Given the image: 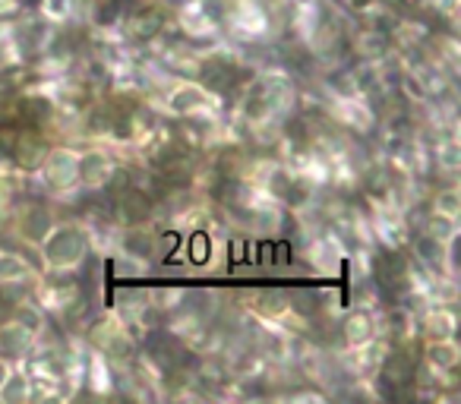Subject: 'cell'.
I'll return each instance as SVG.
<instances>
[{
	"mask_svg": "<svg viewBox=\"0 0 461 404\" xmlns=\"http://www.w3.org/2000/svg\"><path fill=\"white\" fill-rule=\"evenodd\" d=\"M149 351H152V357H155L161 366H168V370L183 366V363H189V360H193L180 344H177L174 338H168V335H161V332L149 338Z\"/></svg>",
	"mask_w": 461,
	"mask_h": 404,
	"instance_id": "1",
	"label": "cell"
},
{
	"mask_svg": "<svg viewBox=\"0 0 461 404\" xmlns=\"http://www.w3.org/2000/svg\"><path fill=\"white\" fill-rule=\"evenodd\" d=\"M123 212L130 215L133 221H142L145 215L152 212V202L145 199L142 193H126V196H123Z\"/></svg>",
	"mask_w": 461,
	"mask_h": 404,
	"instance_id": "3",
	"label": "cell"
},
{
	"mask_svg": "<svg viewBox=\"0 0 461 404\" xmlns=\"http://www.w3.org/2000/svg\"><path fill=\"white\" fill-rule=\"evenodd\" d=\"M22 4H38V0H22Z\"/></svg>",
	"mask_w": 461,
	"mask_h": 404,
	"instance_id": "5",
	"label": "cell"
},
{
	"mask_svg": "<svg viewBox=\"0 0 461 404\" xmlns=\"http://www.w3.org/2000/svg\"><path fill=\"white\" fill-rule=\"evenodd\" d=\"M202 79H206L212 88H227V86L237 82V69H234L231 63H225V60H212V63L202 67Z\"/></svg>",
	"mask_w": 461,
	"mask_h": 404,
	"instance_id": "2",
	"label": "cell"
},
{
	"mask_svg": "<svg viewBox=\"0 0 461 404\" xmlns=\"http://www.w3.org/2000/svg\"><path fill=\"white\" fill-rule=\"evenodd\" d=\"M117 6H120V0H101V6H98V22H105V19H114Z\"/></svg>",
	"mask_w": 461,
	"mask_h": 404,
	"instance_id": "4",
	"label": "cell"
}]
</instances>
